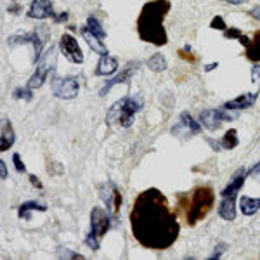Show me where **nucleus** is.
<instances>
[{
	"label": "nucleus",
	"mask_w": 260,
	"mask_h": 260,
	"mask_svg": "<svg viewBox=\"0 0 260 260\" xmlns=\"http://www.w3.org/2000/svg\"><path fill=\"white\" fill-rule=\"evenodd\" d=\"M130 229L141 246L154 251L169 250L179 238L180 225L169 200L156 187L142 191L130 212Z\"/></svg>",
	"instance_id": "nucleus-1"
},
{
	"label": "nucleus",
	"mask_w": 260,
	"mask_h": 260,
	"mask_svg": "<svg viewBox=\"0 0 260 260\" xmlns=\"http://www.w3.org/2000/svg\"><path fill=\"white\" fill-rule=\"evenodd\" d=\"M170 7V0H149L142 6L137 18V33L142 42H148L156 47L167 45L169 37H167L163 21L169 14Z\"/></svg>",
	"instance_id": "nucleus-2"
},
{
	"label": "nucleus",
	"mask_w": 260,
	"mask_h": 260,
	"mask_svg": "<svg viewBox=\"0 0 260 260\" xmlns=\"http://www.w3.org/2000/svg\"><path fill=\"white\" fill-rule=\"evenodd\" d=\"M213 203H215V192H213L212 187L200 186L192 189L189 196V207H187L186 213L187 224L196 225L200 220H203L213 208Z\"/></svg>",
	"instance_id": "nucleus-3"
},
{
	"label": "nucleus",
	"mask_w": 260,
	"mask_h": 260,
	"mask_svg": "<svg viewBox=\"0 0 260 260\" xmlns=\"http://www.w3.org/2000/svg\"><path fill=\"white\" fill-rule=\"evenodd\" d=\"M141 108H142V99L139 95H128V98H123L121 101H116L113 104L106 115V121L110 125L116 121L120 127L128 128L134 123V118L141 111Z\"/></svg>",
	"instance_id": "nucleus-4"
},
{
	"label": "nucleus",
	"mask_w": 260,
	"mask_h": 260,
	"mask_svg": "<svg viewBox=\"0 0 260 260\" xmlns=\"http://www.w3.org/2000/svg\"><path fill=\"white\" fill-rule=\"evenodd\" d=\"M113 220H115V215L110 213L108 210L101 207H94L90 212V231L85 238V245L90 246L94 251L99 250L101 246V240L103 236L113 228Z\"/></svg>",
	"instance_id": "nucleus-5"
},
{
	"label": "nucleus",
	"mask_w": 260,
	"mask_h": 260,
	"mask_svg": "<svg viewBox=\"0 0 260 260\" xmlns=\"http://www.w3.org/2000/svg\"><path fill=\"white\" fill-rule=\"evenodd\" d=\"M56 68V45H50L47 47L44 54H42V57L37 62V70L35 73L30 77V80H28L26 85L30 87V89H39V87L44 85L45 78H47V75L50 71H54Z\"/></svg>",
	"instance_id": "nucleus-6"
},
{
	"label": "nucleus",
	"mask_w": 260,
	"mask_h": 260,
	"mask_svg": "<svg viewBox=\"0 0 260 260\" xmlns=\"http://www.w3.org/2000/svg\"><path fill=\"white\" fill-rule=\"evenodd\" d=\"M47 26H40L39 30L31 31V33H26V35H12L9 37V45H21V44H33V50H35V64L39 62V59L44 54V42H45V37H47Z\"/></svg>",
	"instance_id": "nucleus-7"
},
{
	"label": "nucleus",
	"mask_w": 260,
	"mask_h": 260,
	"mask_svg": "<svg viewBox=\"0 0 260 260\" xmlns=\"http://www.w3.org/2000/svg\"><path fill=\"white\" fill-rule=\"evenodd\" d=\"M50 90L59 99H75L80 92V83L77 77H57L54 75L50 82Z\"/></svg>",
	"instance_id": "nucleus-8"
},
{
	"label": "nucleus",
	"mask_w": 260,
	"mask_h": 260,
	"mask_svg": "<svg viewBox=\"0 0 260 260\" xmlns=\"http://www.w3.org/2000/svg\"><path fill=\"white\" fill-rule=\"evenodd\" d=\"M98 191H99L101 200H103L104 205H106L108 212L113 213V215H116L121 207V192L118 189V186L108 180V182H104V184H99Z\"/></svg>",
	"instance_id": "nucleus-9"
},
{
	"label": "nucleus",
	"mask_w": 260,
	"mask_h": 260,
	"mask_svg": "<svg viewBox=\"0 0 260 260\" xmlns=\"http://www.w3.org/2000/svg\"><path fill=\"white\" fill-rule=\"evenodd\" d=\"M59 49H61L62 56L70 62H73V64H82L83 62V52L80 49V44H78L77 39H75L71 33H62L61 35Z\"/></svg>",
	"instance_id": "nucleus-10"
},
{
	"label": "nucleus",
	"mask_w": 260,
	"mask_h": 260,
	"mask_svg": "<svg viewBox=\"0 0 260 260\" xmlns=\"http://www.w3.org/2000/svg\"><path fill=\"white\" fill-rule=\"evenodd\" d=\"M139 66H141V62H139V61H130L128 64L125 66V68L121 70L118 75H116V77L110 78V80L104 83V87L99 90V95H101V98H104V95H106L108 92H110L115 85H118V83H127V82L130 80V78H132V75L136 73L137 70H139Z\"/></svg>",
	"instance_id": "nucleus-11"
},
{
	"label": "nucleus",
	"mask_w": 260,
	"mask_h": 260,
	"mask_svg": "<svg viewBox=\"0 0 260 260\" xmlns=\"http://www.w3.org/2000/svg\"><path fill=\"white\" fill-rule=\"evenodd\" d=\"M260 89H255L253 92H246V94L238 95L236 99H231L224 103V110H231V111H240V110H246V108H251L255 104V101L258 98Z\"/></svg>",
	"instance_id": "nucleus-12"
},
{
	"label": "nucleus",
	"mask_w": 260,
	"mask_h": 260,
	"mask_svg": "<svg viewBox=\"0 0 260 260\" xmlns=\"http://www.w3.org/2000/svg\"><path fill=\"white\" fill-rule=\"evenodd\" d=\"M54 16V4L50 0H33L30 9H28V18L31 19H45Z\"/></svg>",
	"instance_id": "nucleus-13"
},
{
	"label": "nucleus",
	"mask_w": 260,
	"mask_h": 260,
	"mask_svg": "<svg viewBox=\"0 0 260 260\" xmlns=\"http://www.w3.org/2000/svg\"><path fill=\"white\" fill-rule=\"evenodd\" d=\"M116 71H118V59L110 54H104V56H101L94 73L95 77H110V75H115Z\"/></svg>",
	"instance_id": "nucleus-14"
},
{
	"label": "nucleus",
	"mask_w": 260,
	"mask_h": 260,
	"mask_svg": "<svg viewBox=\"0 0 260 260\" xmlns=\"http://www.w3.org/2000/svg\"><path fill=\"white\" fill-rule=\"evenodd\" d=\"M80 33H82L83 40L87 42V45H89V47L94 50V52L101 54V56H104V54H110V52H108V49H106V45H104V42L101 40L98 35H94L87 24L80 28Z\"/></svg>",
	"instance_id": "nucleus-15"
},
{
	"label": "nucleus",
	"mask_w": 260,
	"mask_h": 260,
	"mask_svg": "<svg viewBox=\"0 0 260 260\" xmlns=\"http://www.w3.org/2000/svg\"><path fill=\"white\" fill-rule=\"evenodd\" d=\"M245 179H246V170H238L236 174H234V177L231 179V182L228 186L222 189L220 196L224 198V196H238V192L241 191L243 184H245Z\"/></svg>",
	"instance_id": "nucleus-16"
},
{
	"label": "nucleus",
	"mask_w": 260,
	"mask_h": 260,
	"mask_svg": "<svg viewBox=\"0 0 260 260\" xmlns=\"http://www.w3.org/2000/svg\"><path fill=\"white\" fill-rule=\"evenodd\" d=\"M200 123L201 127L208 130H217L220 127L222 118H220V110H205L200 113Z\"/></svg>",
	"instance_id": "nucleus-17"
},
{
	"label": "nucleus",
	"mask_w": 260,
	"mask_h": 260,
	"mask_svg": "<svg viewBox=\"0 0 260 260\" xmlns=\"http://www.w3.org/2000/svg\"><path fill=\"white\" fill-rule=\"evenodd\" d=\"M16 142V134L12 130L11 121L7 118H2V134H0V151H7L11 149V146Z\"/></svg>",
	"instance_id": "nucleus-18"
},
{
	"label": "nucleus",
	"mask_w": 260,
	"mask_h": 260,
	"mask_svg": "<svg viewBox=\"0 0 260 260\" xmlns=\"http://www.w3.org/2000/svg\"><path fill=\"white\" fill-rule=\"evenodd\" d=\"M219 215L224 220L236 219V196H224L219 205Z\"/></svg>",
	"instance_id": "nucleus-19"
},
{
	"label": "nucleus",
	"mask_w": 260,
	"mask_h": 260,
	"mask_svg": "<svg viewBox=\"0 0 260 260\" xmlns=\"http://www.w3.org/2000/svg\"><path fill=\"white\" fill-rule=\"evenodd\" d=\"M31 212H47V205L39 203V201H24L18 208V217L24 220H30Z\"/></svg>",
	"instance_id": "nucleus-20"
},
{
	"label": "nucleus",
	"mask_w": 260,
	"mask_h": 260,
	"mask_svg": "<svg viewBox=\"0 0 260 260\" xmlns=\"http://www.w3.org/2000/svg\"><path fill=\"white\" fill-rule=\"evenodd\" d=\"M240 208L243 215H255L260 210V198H250V196H241Z\"/></svg>",
	"instance_id": "nucleus-21"
},
{
	"label": "nucleus",
	"mask_w": 260,
	"mask_h": 260,
	"mask_svg": "<svg viewBox=\"0 0 260 260\" xmlns=\"http://www.w3.org/2000/svg\"><path fill=\"white\" fill-rule=\"evenodd\" d=\"M179 121H180V127H184L187 130V134H189V136H194V134H200L201 132V123H198V121H196L194 118H192V116L189 115V113L187 111H184L182 115H180V118H179Z\"/></svg>",
	"instance_id": "nucleus-22"
},
{
	"label": "nucleus",
	"mask_w": 260,
	"mask_h": 260,
	"mask_svg": "<svg viewBox=\"0 0 260 260\" xmlns=\"http://www.w3.org/2000/svg\"><path fill=\"white\" fill-rule=\"evenodd\" d=\"M245 56H246V59H250L251 62H260V30L255 33V37L250 40Z\"/></svg>",
	"instance_id": "nucleus-23"
},
{
	"label": "nucleus",
	"mask_w": 260,
	"mask_h": 260,
	"mask_svg": "<svg viewBox=\"0 0 260 260\" xmlns=\"http://www.w3.org/2000/svg\"><path fill=\"white\" fill-rule=\"evenodd\" d=\"M238 144H240V139H238V130H236V128H229L228 132L224 134L222 141H220L222 149L231 151V149L238 148Z\"/></svg>",
	"instance_id": "nucleus-24"
},
{
	"label": "nucleus",
	"mask_w": 260,
	"mask_h": 260,
	"mask_svg": "<svg viewBox=\"0 0 260 260\" xmlns=\"http://www.w3.org/2000/svg\"><path fill=\"white\" fill-rule=\"evenodd\" d=\"M148 68L153 70V71H156V73H161V71H165L167 70V59L163 57V54H160V52L153 54V56H151L149 59H148Z\"/></svg>",
	"instance_id": "nucleus-25"
},
{
	"label": "nucleus",
	"mask_w": 260,
	"mask_h": 260,
	"mask_svg": "<svg viewBox=\"0 0 260 260\" xmlns=\"http://www.w3.org/2000/svg\"><path fill=\"white\" fill-rule=\"evenodd\" d=\"M224 37L225 39H236V40H240V44L243 45V47H248V44H250V39L248 37H245L241 33L240 28H225L224 30Z\"/></svg>",
	"instance_id": "nucleus-26"
},
{
	"label": "nucleus",
	"mask_w": 260,
	"mask_h": 260,
	"mask_svg": "<svg viewBox=\"0 0 260 260\" xmlns=\"http://www.w3.org/2000/svg\"><path fill=\"white\" fill-rule=\"evenodd\" d=\"M87 26H89L90 31L94 33V35H98L101 40L106 39V31H104L103 24H101V21L95 18V16H89V18H87Z\"/></svg>",
	"instance_id": "nucleus-27"
},
{
	"label": "nucleus",
	"mask_w": 260,
	"mask_h": 260,
	"mask_svg": "<svg viewBox=\"0 0 260 260\" xmlns=\"http://www.w3.org/2000/svg\"><path fill=\"white\" fill-rule=\"evenodd\" d=\"M33 89H30V87H19V89H16L14 92H12V98L14 99H24V101H31L33 98Z\"/></svg>",
	"instance_id": "nucleus-28"
},
{
	"label": "nucleus",
	"mask_w": 260,
	"mask_h": 260,
	"mask_svg": "<svg viewBox=\"0 0 260 260\" xmlns=\"http://www.w3.org/2000/svg\"><path fill=\"white\" fill-rule=\"evenodd\" d=\"M56 255L59 258H83L82 253H75V251H71L70 248H57Z\"/></svg>",
	"instance_id": "nucleus-29"
},
{
	"label": "nucleus",
	"mask_w": 260,
	"mask_h": 260,
	"mask_svg": "<svg viewBox=\"0 0 260 260\" xmlns=\"http://www.w3.org/2000/svg\"><path fill=\"white\" fill-rule=\"evenodd\" d=\"M210 28H213V30H222L224 31L225 28H228V24H225V21L222 16H215V18L212 19V23H210Z\"/></svg>",
	"instance_id": "nucleus-30"
},
{
	"label": "nucleus",
	"mask_w": 260,
	"mask_h": 260,
	"mask_svg": "<svg viewBox=\"0 0 260 260\" xmlns=\"http://www.w3.org/2000/svg\"><path fill=\"white\" fill-rule=\"evenodd\" d=\"M12 161H14V167H16V170H18V172H26V165H24V163L21 161L19 153L12 154Z\"/></svg>",
	"instance_id": "nucleus-31"
},
{
	"label": "nucleus",
	"mask_w": 260,
	"mask_h": 260,
	"mask_svg": "<svg viewBox=\"0 0 260 260\" xmlns=\"http://www.w3.org/2000/svg\"><path fill=\"white\" fill-rule=\"evenodd\" d=\"M225 250H228V245H225V243H219V245L215 246V251H213V253L210 255V258L215 260V258L222 257V253H224Z\"/></svg>",
	"instance_id": "nucleus-32"
},
{
	"label": "nucleus",
	"mask_w": 260,
	"mask_h": 260,
	"mask_svg": "<svg viewBox=\"0 0 260 260\" xmlns=\"http://www.w3.org/2000/svg\"><path fill=\"white\" fill-rule=\"evenodd\" d=\"M251 82L257 87H260V66L258 64H255L253 68H251Z\"/></svg>",
	"instance_id": "nucleus-33"
},
{
	"label": "nucleus",
	"mask_w": 260,
	"mask_h": 260,
	"mask_svg": "<svg viewBox=\"0 0 260 260\" xmlns=\"http://www.w3.org/2000/svg\"><path fill=\"white\" fill-rule=\"evenodd\" d=\"M246 175H251V177H260V161L255 167H251L250 170H246Z\"/></svg>",
	"instance_id": "nucleus-34"
},
{
	"label": "nucleus",
	"mask_w": 260,
	"mask_h": 260,
	"mask_svg": "<svg viewBox=\"0 0 260 260\" xmlns=\"http://www.w3.org/2000/svg\"><path fill=\"white\" fill-rule=\"evenodd\" d=\"M68 19V12H61V14H54L52 16V21L54 23H62V21Z\"/></svg>",
	"instance_id": "nucleus-35"
},
{
	"label": "nucleus",
	"mask_w": 260,
	"mask_h": 260,
	"mask_svg": "<svg viewBox=\"0 0 260 260\" xmlns=\"http://www.w3.org/2000/svg\"><path fill=\"white\" fill-rule=\"evenodd\" d=\"M0 179L2 180H6L7 179V165H6V161H0Z\"/></svg>",
	"instance_id": "nucleus-36"
},
{
	"label": "nucleus",
	"mask_w": 260,
	"mask_h": 260,
	"mask_svg": "<svg viewBox=\"0 0 260 260\" xmlns=\"http://www.w3.org/2000/svg\"><path fill=\"white\" fill-rule=\"evenodd\" d=\"M248 14L251 16V18L253 19H257V21H260V6H257V7H253V9H251Z\"/></svg>",
	"instance_id": "nucleus-37"
},
{
	"label": "nucleus",
	"mask_w": 260,
	"mask_h": 260,
	"mask_svg": "<svg viewBox=\"0 0 260 260\" xmlns=\"http://www.w3.org/2000/svg\"><path fill=\"white\" fill-rule=\"evenodd\" d=\"M30 180H31V184H33V186H35V187H39V189H42V187H44V186H42V182H40V180L39 179H37V175H30Z\"/></svg>",
	"instance_id": "nucleus-38"
},
{
	"label": "nucleus",
	"mask_w": 260,
	"mask_h": 260,
	"mask_svg": "<svg viewBox=\"0 0 260 260\" xmlns=\"http://www.w3.org/2000/svg\"><path fill=\"white\" fill-rule=\"evenodd\" d=\"M217 66H219V62H212V64H207V66H205V71H207V73H208V71L215 70Z\"/></svg>",
	"instance_id": "nucleus-39"
},
{
	"label": "nucleus",
	"mask_w": 260,
	"mask_h": 260,
	"mask_svg": "<svg viewBox=\"0 0 260 260\" xmlns=\"http://www.w3.org/2000/svg\"><path fill=\"white\" fill-rule=\"evenodd\" d=\"M224 2L233 4V6H240V4H243V2H245V0H224Z\"/></svg>",
	"instance_id": "nucleus-40"
}]
</instances>
